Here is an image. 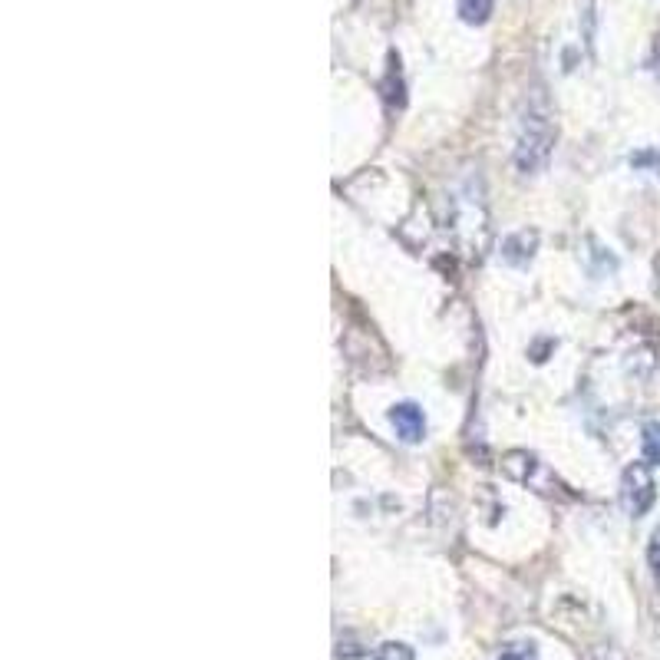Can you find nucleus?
Returning <instances> with one entry per match:
<instances>
[{"mask_svg":"<svg viewBox=\"0 0 660 660\" xmlns=\"http://www.w3.org/2000/svg\"><path fill=\"white\" fill-rule=\"evenodd\" d=\"M552 146H555V126L548 109L528 106V116L522 119V132H519V146H515V165L525 175L542 172L548 159H552Z\"/></svg>","mask_w":660,"mask_h":660,"instance_id":"nucleus-1","label":"nucleus"},{"mask_svg":"<svg viewBox=\"0 0 660 660\" xmlns=\"http://www.w3.org/2000/svg\"><path fill=\"white\" fill-rule=\"evenodd\" d=\"M502 469L509 472L512 479H519V482H528L535 476V469H538V459L532 456V453H509L505 456V462H502Z\"/></svg>","mask_w":660,"mask_h":660,"instance_id":"nucleus-5","label":"nucleus"},{"mask_svg":"<svg viewBox=\"0 0 660 660\" xmlns=\"http://www.w3.org/2000/svg\"><path fill=\"white\" fill-rule=\"evenodd\" d=\"M373 660H416V657H413V647H406L403 641H387L377 647Z\"/></svg>","mask_w":660,"mask_h":660,"instance_id":"nucleus-8","label":"nucleus"},{"mask_svg":"<svg viewBox=\"0 0 660 660\" xmlns=\"http://www.w3.org/2000/svg\"><path fill=\"white\" fill-rule=\"evenodd\" d=\"M647 558H651V568L657 571V578H660V528H657L654 538H651V548H647Z\"/></svg>","mask_w":660,"mask_h":660,"instance_id":"nucleus-10","label":"nucleus"},{"mask_svg":"<svg viewBox=\"0 0 660 660\" xmlns=\"http://www.w3.org/2000/svg\"><path fill=\"white\" fill-rule=\"evenodd\" d=\"M654 476L647 469V462H634L627 466L624 479H621V505L627 509V515H644L654 505Z\"/></svg>","mask_w":660,"mask_h":660,"instance_id":"nucleus-2","label":"nucleus"},{"mask_svg":"<svg viewBox=\"0 0 660 660\" xmlns=\"http://www.w3.org/2000/svg\"><path fill=\"white\" fill-rule=\"evenodd\" d=\"M657 63H660V37H657ZM657 70H660V66H657Z\"/></svg>","mask_w":660,"mask_h":660,"instance_id":"nucleus-11","label":"nucleus"},{"mask_svg":"<svg viewBox=\"0 0 660 660\" xmlns=\"http://www.w3.org/2000/svg\"><path fill=\"white\" fill-rule=\"evenodd\" d=\"M535 248H538V231H528V228H525V231H515V235L505 238L502 261H505V264H515V268H522V264L532 261Z\"/></svg>","mask_w":660,"mask_h":660,"instance_id":"nucleus-4","label":"nucleus"},{"mask_svg":"<svg viewBox=\"0 0 660 660\" xmlns=\"http://www.w3.org/2000/svg\"><path fill=\"white\" fill-rule=\"evenodd\" d=\"M390 423L403 443H420L426 436V416L416 403H400L390 410Z\"/></svg>","mask_w":660,"mask_h":660,"instance_id":"nucleus-3","label":"nucleus"},{"mask_svg":"<svg viewBox=\"0 0 660 660\" xmlns=\"http://www.w3.org/2000/svg\"><path fill=\"white\" fill-rule=\"evenodd\" d=\"M492 14V0H459V17L466 24H486Z\"/></svg>","mask_w":660,"mask_h":660,"instance_id":"nucleus-6","label":"nucleus"},{"mask_svg":"<svg viewBox=\"0 0 660 660\" xmlns=\"http://www.w3.org/2000/svg\"><path fill=\"white\" fill-rule=\"evenodd\" d=\"M499 660H538V651L532 641H515V644H505Z\"/></svg>","mask_w":660,"mask_h":660,"instance_id":"nucleus-9","label":"nucleus"},{"mask_svg":"<svg viewBox=\"0 0 660 660\" xmlns=\"http://www.w3.org/2000/svg\"><path fill=\"white\" fill-rule=\"evenodd\" d=\"M641 449H644V462H647V466H657V462H660V423H647L644 426Z\"/></svg>","mask_w":660,"mask_h":660,"instance_id":"nucleus-7","label":"nucleus"}]
</instances>
